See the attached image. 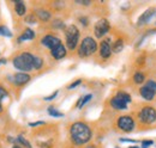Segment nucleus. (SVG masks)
Returning a JSON list of instances; mask_svg holds the SVG:
<instances>
[{
    "label": "nucleus",
    "mask_w": 156,
    "mask_h": 148,
    "mask_svg": "<svg viewBox=\"0 0 156 148\" xmlns=\"http://www.w3.org/2000/svg\"><path fill=\"white\" fill-rule=\"evenodd\" d=\"M70 135H71L72 141L76 145L80 146V145H84V143L90 141V139H91V130H90V128L85 123L76 122V123H73L71 126Z\"/></svg>",
    "instance_id": "obj_1"
},
{
    "label": "nucleus",
    "mask_w": 156,
    "mask_h": 148,
    "mask_svg": "<svg viewBox=\"0 0 156 148\" xmlns=\"http://www.w3.org/2000/svg\"><path fill=\"white\" fill-rule=\"evenodd\" d=\"M34 62H35V55L30 53H22L13 59V66L22 71L23 73L33 71L34 69Z\"/></svg>",
    "instance_id": "obj_2"
},
{
    "label": "nucleus",
    "mask_w": 156,
    "mask_h": 148,
    "mask_svg": "<svg viewBox=\"0 0 156 148\" xmlns=\"http://www.w3.org/2000/svg\"><path fill=\"white\" fill-rule=\"evenodd\" d=\"M96 50H98L96 41L93 37H85L80 43V47L78 49V54L82 57H85V56H90L91 54H94Z\"/></svg>",
    "instance_id": "obj_3"
},
{
    "label": "nucleus",
    "mask_w": 156,
    "mask_h": 148,
    "mask_svg": "<svg viewBox=\"0 0 156 148\" xmlns=\"http://www.w3.org/2000/svg\"><path fill=\"white\" fill-rule=\"evenodd\" d=\"M65 36H66V45L70 50L76 49L79 39V31L75 25H70L65 30Z\"/></svg>",
    "instance_id": "obj_4"
},
{
    "label": "nucleus",
    "mask_w": 156,
    "mask_h": 148,
    "mask_svg": "<svg viewBox=\"0 0 156 148\" xmlns=\"http://www.w3.org/2000/svg\"><path fill=\"white\" fill-rule=\"evenodd\" d=\"M139 119L143 122V123H147V124H150L153 122H155L156 119V110L151 106H145L143 108L139 115H138Z\"/></svg>",
    "instance_id": "obj_5"
},
{
    "label": "nucleus",
    "mask_w": 156,
    "mask_h": 148,
    "mask_svg": "<svg viewBox=\"0 0 156 148\" xmlns=\"http://www.w3.org/2000/svg\"><path fill=\"white\" fill-rule=\"evenodd\" d=\"M109 28H111V25H109V23H108L107 19H105V18L100 19L98 23L95 24V28H94L95 36L98 37V38L103 37L108 31H109Z\"/></svg>",
    "instance_id": "obj_6"
},
{
    "label": "nucleus",
    "mask_w": 156,
    "mask_h": 148,
    "mask_svg": "<svg viewBox=\"0 0 156 148\" xmlns=\"http://www.w3.org/2000/svg\"><path fill=\"white\" fill-rule=\"evenodd\" d=\"M118 127L124 131H132L135 128V121L130 116H121L118 119Z\"/></svg>",
    "instance_id": "obj_7"
},
{
    "label": "nucleus",
    "mask_w": 156,
    "mask_h": 148,
    "mask_svg": "<svg viewBox=\"0 0 156 148\" xmlns=\"http://www.w3.org/2000/svg\"><path fill=\"white\" fill-rule=\"evenodd\" d=\"M41 43H42L44 47H47L48 49L53 50L54 48H57L58 45L61 44V41H60V38L53 36V35H47V36H44L41 39Z\"/></svg>",
    "instance_id": "obj_8"
},
{
    "label": "nucleus",
    "mask_w": 156,
    "mask_h": 148,
    "mask_svg": "<svg viewBox=\"0 0 156 148\" xmlns=\"http://www.w3.org/2000/svg\"><path fill=\"white\" fill-rule=\"evenodd\" d=\"M155 13H156V8H154V7L148 8L145 12H143V13L140 15V17H139L138 22H137V25H144V24H147L150 19L154 17Z\"/></svg>",
    "instance_id": "obj_9"
},
{
    "label": "nucleus",
    "mask_w": 156,
    "mask_h": 148,
    "mask_svg": "<svg viewBox=\"0 0 156 148\" xmlns=\"http://www.w3.org/2000/svg\"><path fill=\"white\" fill-rule=\"evenodd\" d=\"M112 53V45L109 43V39L102 41L100 44V55L102 59H108Z\"/></svg>",
    "instance_id": "obj_10"
},
{
    "label": "nucleus",
    "mask_w": 156,
    "mask_h": 148,
    "mask_svg": "<svg viewBox=\"0 0 156 148\" xmlns=\"http://www.w3.org/2000/svg\"><path fill=\"white\" fill-rule=\"evenodd\" d=\"M29 80H30V75H29V74H27V73H23V72H22V73L15 74L13 79H12V81H13L16 85H18V86L27 84Z\"/></svg>",
    "instance_id": "obj_11"
},
{
    "label": "nucleus",
    "mask_w": 156,
    "mask_h": 148,
    "mask_svg": "<svg viewBox=\"0 0 156 148\" xmlns=\"http://www.w3.org/2000/svg\"><path fill=\"white\" fill-rule=\"evenodd\" d=\"M111 105H112V108H114L117 110H125L127 108V103L124 102L122 99H120L117 96L111 100Z\"/></svg>",
    "instance_id": "obj_12"
},
{
    "label": "nucleus",
    "mask_w": 156,
    "mask_h": 148,
    "mask_svg": "<svg viewBox=\"0 0 156 148\" xmlns=\"http://www.w3.org/2000/svg\"><path fill=\"white\" fill-rule=\"evenodd\" d=\"M65 55H66V48L62 45V43L52 50V56H53L55 60H61Z\"/></svg>",
    "instance_id": "obj_13"
},
{
    "label": "nucleus",
    "mask_w": 156,
    "mask_h": 148,
    "mask_svg": "<svg viewBox=\"0 0 156 148\" xmlns=\"http://www.w3.org/2000/svg\"><path fill=\"white\" fill-rule=\"evenodd\" d=\"M140 96L145 99V100H153L154 98H155V92L154 91H151V90H149L148 87H145V86H143L142 89H140Z\"/></svg>",
    "instance_id": "obj_14"
},
{
    "label": "nucleus",
    "mask_w": 156,
    "mask_h": 148,
    "mask_svg": "<svg viewBox=\"0 0 156 148\" xmlns=\"http://www.w3.org/2000/svg\"><path fill=\"white\" fill-rule=\"evenodd\" d=\"M15 8H16V12L18 16H24L25 15V11H27V7H25V4L20 0H16L15 1Z\"/></svg>",
    "instance_id": "obj_15"
},
{
    "label": "nucleus",
    "mask_w": 156,
    "mask_h": 148,
    "mask_svg": "<svg viewBox=\"0 0 156 148\" xmlns=\"http://www.w3.org/2000/svg\"><path fill=\"white\" fill-rule=\"evenodd\" d=\"M35 38V32L31 30V29H27L20 37V42H23V41H29V39H34Z\"/></svg>",
    "instance_id": "obj_16"
},
{
    "label": "nucleus",
    "mask_w": 156,
    "mask_h": 148,
    "mask_svg": "<svg viewBox=\"0 0 156 148\" xmlns=\"http://www.w3.org/2000/svg\"><path fill=\"white\" fill-rule=\"evenodd\" d=\"M36 16H37V18H40L43 22H47V20L51 19V13L48 11H44V10H41V8L36 11Z\"/></svg>",
    "instance_id": "obj_17"
},
{
    "label": "nucleus",
    "mask_w": 156,
    "mask_h": 148,
    "mask_svg": "<svg viewBox=\"0 0 156 148\" xmlns=\"http://www.w3.org/2000/svg\"><path fill=\"white\" fill-rule=\"evenodd\" d=\"M122 48H124V42H122V39H117V41L114 42V44L112 45V50H113L114 53H120V52L122 50Z\"/></svg>",
    "instance_id": "obj_18"
},
{
    "label": "nucleus",
    "mask_w": 156,
    "mask_h": 148,
    "mask_svg": "<svg viewBox=\"0 0 156 148\" xmlns=\"http://www.w3.org/2000/svg\"><path fill=\"white\" fill-rule=\"evenodd\" d=\"M91 98H93V94H87V96H84L83 98H80V99L78 100L77 108H79V109H80V108H83V106H84V105H85V104H87Z\"/></svg>",
    "instance_id": "obj_19"
},
{
    "label": "nucleus",
    "mask_w": 156,
    "mask_h": 148,
    "mask_svg": "<svg viewBox=\"0 0 156 148\" xmlns=\"http://www.w3.org/2000/svg\"><path fill=\"white\" fill-rule=\"evenodd\" d=\"M144 79H145V76H144V74L143 73L137 72V73L133 75V80H135V82H136V84H139V85L144 81Z\"/></svg>",
    "instance_id": "obj_20"
},
{
    "label": "nucleus",
    "mask_w": 156,
    "mask_h": 148,
    "mask_svg": "<svg viewBox=\"0 0 156 148\" xmlns=\"http://www.w3.org/2000/svg\"><path fill=\"white\" fill-rule=\"evenodd\" d=\"M117 97H119L120 99H122V100L126 102V103H130V102H131V96L126 92H119L117 94Z\"/></svg>",
    "instance_id": "obj_21"
},
{
    "label": "nucleus",
    "mask_w": 156,
    "mask_h": 148,
    "mask_svg": "<svg viewBox=\"0 0 156 148\" xmlns=\"http://www.w3.org/2000/svg\"><path fill=\"white\" fill-rule=\"evenodd\" d=\"M48 112H49V115L53 116V117H62V116H64V113H61L60 111L55 110L53 106H49V108H48Z\"/></svg>",
    "instance_id": "obj_22"
},
{
    "label": "nucleus",
    "mask_w": 156,
    "mask_h": 148,
    "mask_svg": "<svg viewBox=\"0 0 156 148\" xmlns=\"http://www.w3.org/2000/svg\"><path fill=\"white\" fill-rule=\"evenodd\" d=\"M43 66V61L39 56L35 55V62H34V69H41Z\"/></svg>",
    "instance_id": "obj_23"
},
{
    "label": "nucleus",
    "mask_w": 156,
    "mask_h": 148,
    "mask_svg": "<svg viewBox=\"0 0 156 148\" xmlns=\"http://www.w3.org/2000/svg\"><path fill=\"white\" fill-rule=\"evenodd\" d=\"M17 141L20 142V145H23V146H24L25 148H31V145L29 143V141H28V140H25V139H24V137H23L22 135L17 137Z\"/></svg>",
    "instance_id": "obj_24"
},
{
    "label": "nucleus",
    "mask_w": 156,
    "mask_h": 148,
    "mask_svg": "<svg viewBox=\"0 0 156 148\" xmlns=\"http://www.w3.org/2000/svg\"><path fill=\"white\" fill-rule=\"evenodd\" d=\"M0 35L1 36H5V37H11L12 36V34H11V31L6 28V26H0Z\"/></svg>",
    "instance_id": "obj_25"
},
{
    "label": "nucleus",
    "mask_w": 156,
    "mask_h": 148,
    "mask_svg": "<svg viewBox=\"0 0 156 148\" xmlns=\"http://www.w3.org/2000/svg\"><path fill=\"white\" fill-rule=\"evenodd\" d=\"M145 87H148L149 90L156 92V81H154V80H148L147 84H145Z\"/></svg>",
    "instance_id": "obj_26"
},
{
    "label": "nucleus",
    "mask_w": 156,
    "mask_h": 148,
    "mask_svg": "<svg viewBox=\"0 0 156 148\" xmlns=\"http://www.w3.org/2000/svg\"><path fill=\"white\" fill-rule=\"evenodd\" d=\"M52 25H53V28H54V29H62V28L65 26V25H64V23H62L60 19H55V20L53 22V24H52Z\"/></svg>",
    "instance_id": "obj_27"
},
{
    "label": "nucleus",
    "mask_w": 156,
    "mask_h": 148,
    "mask_svg": "<svg viewBox=\"0 0 156 148\" xmlns=\"http://www.w3.org/2000/svg\"><path fill=\"white\" fill-rule=\"evenodd\" d=\"M6 96H7L6 90H5L4 87H1V86H0V111L2 110V106H1V100H2V98H5Z\"/></svg>",
    "instance_id": "obj_28"
},
{
    "label": "nucleus",
    "mask_w": 156,
    "mask_h": 148,
    "mask_svg": "<svg viewBox=\"0 0 156 148\" xmlns=\"http://www.w3.org/2000/svg\"><path fill=\"white\" fill-rule=\"evenodd\" d=\"M154 142L151 141V140H145V141H143L142 142V148H148V147H150L151 145H153Z\"/></svg>",
    "instance_id": "obj_29"
},
{
    "label": "nucleus",
    "mask_w": 156,
    "mask_h": 148,
    "mask_svg": "<svg viewBox=\"0 0 156 148\" xmlns=\"http://www.w3.org/2000/svg\"><path fill=\"white\" fill-rule=\"evenodd\" d=\"M80 82H82V80H80V79H78V80H76L75 82H72V84H71V85H70V86H69L67 89H69V90H72V89H75V87H77L78 85L80 84Z\"/></svg>",
    "instance_id": "obj_30"
},
{
    "label": "nucleus",
    "mask_w": 156,
    "mask_h": 148,
    "mask_svg": "<svg viewBox=\"0 0 156 148\" xmlns=\"http://www.w3.org/2000/svg\"><path fill=\"white\" fill-rule=\"evenodd\" d=\"M25 22H27V23H30V24H31V23L34 24V23L36 22V19H35V17H34L33 15H30V16H28V17L25 18Z\"/></svg>",
    "instance_id": "obj_31"
},
{
    "label": "nucleus",
    "mask_w": 156,
    "mask_h": 148,
    "mask_svg": "<svg viewBox=\"0 0 156 148\" xmlns=\"http://www.w3.org/2000/svg\"><path fill=\"white\" fill-rule=\"evenodd\" d=\"M59 93V91H55L54 93H52L51 96H48V97H44V100H52V99H54L55 97H57V94Z\"/></svg>",
    "instance_id": "obj_32"
},
{
    "label": "nucleus",
    "mask_w": 156,
    "mask_h": 148,
    "mask_svg": "<svg viewBox=\"0 0 156 148\" xmlns=\"http://www.w3.org/2000/svg\"><path fill=\"white\" fill-rule=\"evenodd\" d=\"M41 124H44L43 121H39V122H33V123H29L30 127H36V126H41Z\"/></svg>",
    "instance_id": "obj_33"
},
{
    "label": "nucleus",
    "mask_w": 156,
    "mask_h": 148,
    "mask_svg": "<svg viewBox=\"0 0 156 148\" xmlns=\"http://www.w3.org/2000/svg\"><path fill=\"white\" fill-rule=\"evenodd\" d=\"M78 4H82V5H90V1H77Z\"/></svg>",
    "instance_id": "obj_34"
},
{
    "label": "nucleus",
    "mask_w": 156,
    "mask_h": 148,
    "mask_svg": "<svg viewBox=\"0 0 156 148\" xmlns=\"http://www.w3.org/2000/svg\"><path fill=\"white\" fill-rule=\"evenodd\" d=\"M79 20H80V23H82V24H84V25H87V24H88V22H87V19L85 18H80Z\"/></svg>",
    "instance_id": "obj_35"
},
{
    "label": "nucleus",
    "mask_w": 156,
    "mask_h": 148,
    "mask_svg": "<svg viewBox=\"0 0 156 148\" xmlns=\"http://www.w3.org/2000/svg\"><path fill=\"white\" fill-rule=\"evenodd\" d=\"M2 63H6V60H0V65H2Z\"/></svg>",
    "instance_id": "obj_36"
},
{
    "label": "nucleus",
    "mask_w": 156,
    "mask_h": 148,
    "mask_svg": "<svg viewBox=\"0 0 156 148\" xmlns=\"http://www.w3.org/2000/svg\"><path fill=\"white\" fill-rule=\"evenodd\" d=\"M87 148H96V147H95V146H88Z\"/></svg>",
    "instance_id": "obj_37"
},
{
    "label": "nucleus",
    "mask_w": 156,
    "mask_h": 148,
    "mask_svg": "<svg viewBox=\"0 0 156 148\" xmlns=\"http://www.w3.org/2000/svg\"><path fill=\"white\" fill-rule=\"evenodd\" d=\"M13 148H22V147H20V146H13Z\"/></svg>",
    "instance_id": "obj_38"
},
{
    "label": "nucleus",
    "mask_w": 156,
    "mask_h": 148,
    "mask_svg": "<svg viewBox=\"0 0 156 148\" xmlns=\"http://www.w3.org/2000/svg\"><path fill=\"white\" fill-rule=\"evenodd\" d=\"M130 148H139V147H137V146H133V147H130Z\"/></svg>",
    "instance_id": "obj_39"
}]
</instances>
